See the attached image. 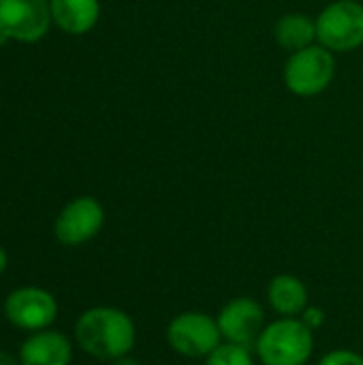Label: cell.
Returning <instances> with one entry per match:
<instances>
[{"instance_id": "obj_12", "label": "cell", "mask_w": 363, "mask_h": 365, "mask_svg": "<svg viewBox=\"0 0 363 365\" xmlns=\"http://www.w3.org/2000/svg\"><path fill=\"white\" fill-rule=\"evenodd\" d=\"M51 21L71 36L88 34L101 17V0H49Z\"/></svg>"}, {"instance_id": "obj_1", "label": "cell", "mask_w": 363, "mask_h": 365, "mask_svg": "<svg viewBox=\"0 0 363 365\" xmlns=\"http://www.w3.org/2000/svg\"><path fill=\"white\" fill-rule=\"evenodd\" d=\"M73 334L86 355L109 364L131 355L137 344L135 321L128 312L113 306H94L83 310L75 321Z\"/></svg>"}, {"instance_id": "obj_18", "label": "cell", "mask_w": 363, "mask_h": 365, "mask_svg": "<svg viewBox=\"0 0 363 365\" xmlns=\"http://www.w3.org/2000/svg\"><path fill=\"white\" fill-rule=\"evenodd\" d=\"M6 267H9V252L0 246V276L6 272Z\"/></svg>"}, {"instance_id": "obj_10", "label": "cell", "mask_w": 363, "mask_h": 365, "mask_svg": "<svg viewBox=\"0 0 363 365\" xmlns=\"http://www.w3.org/2000/svg\"><path fill=\"white\" fill-rule=\"evenodd\" d=\"M19 365H71L73 342L56 329L30 334L19 346Z\"/></svg>"}, {"instance_id": "obj_4", "label": "cell", "mask_w": 363, "mask_h": 365, "mask_svg": "<svg viewBox=\"0 0 363 365\" xmlns=\"http://www.w3.org/2000/svg\"><path fill=\"white\" fill-rule=\"evenodd\" d=\"M165 338L169 349L186 359H205L223 344L216 317L201 310L175 314L165 329Z\"/></svg>"}, {"instance_id": "obj_17", "label": "cell", "mask_w": 363, "mask_h": 365, "mask_svg": "<svg viewBox=\"0 0 363 365\" xmlns=\"http://www.w3.org/2000/svg\"><path fill=\"white\" fill-rule=\"evenodd\" d=\"M0 365H19V357L6 351H0Z\"/></svg>"}, {"instance_id": "obj_8", "label": "cell", "mask_w": 363, "mask_h": 365, "mask_svg": "<svg viewBox=\"0 0 363 365\" xmlns=\"http://www.w3.org/2000/svg\"><path fill=\"white\" fill-rule=\"evenodd\" d=\"M49 0H0V32L15 43H39L51 26Z\"/></svg>"}, {"instance_id": "obj_11", "label": "cell", "mask_w": 363, "mask_h": 365, "mask_svg": "<svg viewBox=\"0 0 363 365\" xmlns=\"http://www.w3.org/2000/svg\"><path fill=\"white\" fill-rule=\"evenodd\" d=\"M267 306L285 319H297L310 306V291L306 282L293 274H278L265 289Z\"/></svg>"}, {"instance_id": "obj_13", "label": "cell", "mask_w": 363, "mask_h": 365, "mask_svg": "<svg viewBox=\"0 0 363 365\" xmlns=\"http://www.w3.org/2000/svg\"><path fill=\"white\" fill-rule=\"evenodd\" d=\"M274 38L282 49L291 53L310 47L317 41V19L297 11L285 13L274 26Z\"/></svg>"}, {"instance_id": "obj_14", "label": "cell", "mask_w": 363, "mask_h": 365, "mask_svg": "<svg viewBox=\"0 0 363 365\" xmlns=\"http://www.w3.org/2000/svg\"><path fill=\"white\" fill-rule=\"evenodd\" d=\"M252 349L240 346V344H229L223 342L212 355L203 359V365H257Z\"/></svg>"}, {"instance_id": "obj_3", "label": "cell", "mask_w": 363, "mask_h": 365, "mask_svg": "<svg viewBox=\"0 0 363 365\" xmlns=\"http://www.w3.org/2000/svg\"><path fill=\"white\" fill-rule=\"evenodd\" d=\"M336 77L334 51L315 43L300 51H293L282 71L285 86L291 94L302 98H312L323 94Z\"/></svg>"}, {"instance_id": "obj_15", "label": "cell", "mask_w": 363, "mask_h": 365, "mask_svg": "<svg viewBox=\"0 0 363 365\" xmlns=\"http://www.w3.org/2000/svg\"><path fill=\"white\" fill-rule=\"evenodd\" d=\"M317 365H363V355L353 349H334L325 353Z\"/></svg>"}, {"instance_id": "obj_19", "label": "cell", "mask_w": 363, "mask_h": 365, "mask_svg": "<svg viewBox=\"0 0 363 365\" xmlns=\"http://www.w3.org/2000/svg\"><path fill=\"white\" fill-rule=\"evenodd\" d=\"M111 365H141V361H137L135 357H131V355H126V357H120V359H116V361H111Z\"/></svg>"}, {"instance_id": "obj_5", "label": "cell", "mask_w": 363, "mask_h": 365, "mask_svg": "<svg viewBox=\"0 0 363 365\" xmlns=\"http://www.w3.org/2000/svg\"><path fill=\"white\" fill-rule=\"evenodd\" d=\"M317 43L334 53H349L363 45V4L336 0L317 15Z\"/></svg>"}, {"instance_id": "obj_9", "label": "cell", "mask_w": 363, "mask_h": 365, "mask_svg": "<svg viewBox=\"0 0 363 365\" xmlns=\"http://www.w3.org/2000/svg\"><path fill=\"white\" fill-rule=\"evenodd\" d=\"M223 342L240 344L246 349H255L265 323V310L263 306L248 295L229 299L216 314Z\"/></svg>"}, {"instance_id": "obj_6", "label": "cell", "mask_w": 363, "mask_h": 365, "mask_svg": "<svg viewBox=\"0 0 363 365\" xmlns=\"http://www.w3.org/2000/svg\"><path fill=\"white\" fill-rule=\"evenodd\" d=\"M4 319L28 334L49 329L58 319V299L41 287H19L4 299Z\"/></svg>"}, {"instance_id": "obj_2", "label": "cell", "mask_w": 363, "mask_h": 365, "mask_svg": "<svg viewBox=\"0 0 363 365\" xmlns=\"http://www.w3.org/2000/svg\"><path fill=\"white\" fill-rule=\"evenodd\" d=\"M252 351L261 365H306L315 353V331L300 317H278L263 327Z\"/></svg>"}, {"instance_id": "obj_16", "label": "cell", "mask_w": 363, "mask_h": 365, "mask_svg": "<svg viewBox=\"0 0 363 365\" xmlns=\"http://www.w3.org/2000/svg\"><path fill=\"white\" fill-rule=\"evenodd\" d=\"M302 321H304V325L308 327V329H312V331H319L323 325H325V321H327V314H325V310L321 308V306H308L304 312H302V317H300Z\"/></svg>"}, {"instance_id": "obj_7", "label": "cell", "mask_w": 363, "mask_h": 365, "mask_svg": "<svg viewBox=\"0 0 363 365\" xmlns=\"http://www.w3.org/2000/svg\"><path fill=\"white\" fill-rule=\"evenodd\" d=\"M105 227V207L94 197H75L53 220V235L60 244L75 248L92 242Z\"/></svg>"}]
</instances>
